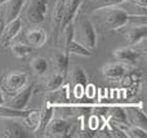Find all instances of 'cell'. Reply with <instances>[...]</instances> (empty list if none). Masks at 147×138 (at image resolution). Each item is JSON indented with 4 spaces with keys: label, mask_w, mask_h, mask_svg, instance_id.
<instances>
[{
    "label": "cell",
    "mask_w": 147,
    "mask_h": 138,
    "mask_svg": "<svg viewBox=\"0 0 147 138\" xmlns=\"http://www.w3.org/2000/svg\"><path fill=\"white\" fill-rule=\"evenodd\" d=\"M101 10V18L103 21V25L111 31H119L128 23H137L138 21L141 23H146V14H129L124 9H120L116 7H109L102 8Z\"/></svg>",
    "instance_id": "cell-1"
},
{
    "label": "cell",
    "mask_w": 147,
    "mask_h": 138,
    "mask_svg": "<svg viewBox=\"0 0 147 138\" xmlns=\"http://www.w3.org/2000/svg\"><path fill=\"white\" fill-rule=\"evenodd\" d=\"M74 35H76V41L85 45L88 49L93 50L97 46V31L93 22L85 17H81L76 22V27H74Z\"/></svg>",
    "instance_id": "cell-2"
},
{
    "label": "cell",
    "mask_w": 147,
    "mask_h": 138,
    "mask_svg": "<svg viewBox=\"0 0 147 138\" xmlns=\"http://www.w3.org/2000/svg\"><path fill=\"white\" fill-rule=\"evenodd\" d=\"M28 84V74L23 71H14L9 72L3 77L1 81V90L5 92L7 94H9L12 97L13 94H16L17 92H20L21 89L26 87Z\"/></svg>",
    "instance_id": "cell-3"
},
{
    "label": "cell",
    "mask_w": 147,
    "mask_h": 138,
    "mask_svg": "<svg viewBox=\"0 0 147 138\" xmlns=\"http://www.w3.org/2000/svg\"><path fill=\"white\" fill-rule=\"evenodd\" d=\"M48 10V0H30L26 8V20L30 25L39 26L44 22Z\"/></svg>",
    "instance_id": "cell-4"
},
{
    "label": "cell",
    "mask_w": 147,
    "mask_h": 138,
    "mask_svg": "<svg viewBox=\"0 0 147 138\" xmlns=\"http://www.w3.org/2000/svg\"><path fill=\"white\" fill-rule=\"evenodd\" d=\"M121 106L124 107L125 114H127L128 124L137 125L146 129L147 119L142 110V103H123Z\"/></svg>",
    "instance_id": "cell-5"
},
{
    "label": "cell",
    "mask_w": 147,
    "mask_h": 138,
    "mask_svg": "<svg viewBox=\"0 0 147 138\" xmlns=\"http://www.w3.org/2000/svg\"><path fill=\"white\" fill-rule=\"evenodd\" d=\"M72 124L63 118H52L44 132L47 137H66L71 132Z\"/></svg>",
    "instance_id": "cell-6"
},
{
    "label": "cell",
    "mask_w": 147,
    "mask_h": 138,
    "mask_svg": "<svg viewBox=\"0 0 147 138\" xmlns=\"http://www.w3.org/2000/svg\"><path fill=\"white\" fill-rule=\"evenodd\" d=\"M143 50L141 49H136L133 46H123V48H117L114 50V58L117 62L127 65H136L140 61L141 56H142Z\"/></svg>",
    "instance_id": "cell-7"
},
{
    "label": "cell",
    "mask_w": 147,
    "mask_h": 138,
    "mask_svg": "<svg viewBox=\"0 0 147 138\" xmlns=\"http://www.w3.org/2000/svg\"><path fill=\"white\" fill-rule=\"evenodd\" d=\"M34 90H35L34 85H26L23 89H21L20 92H17L10 97L9 102H7V106L16 108V110H25L30 102Z\"/></svg>",
    "instance_id": "cell-8"
},
{
    "label": "cell",
    "mask_w": 147,
    "mask_h": 138,
    "mask_svg": "<svg viewBox=\"0 0 147 138\" xmlns=\"http://www.w3.org/2000/svg\"><path fill=\"white\" fill-rule=\"evenodd\" d=\"M102 75L112 81L123 80L128 75V66L121 62H112L102 67Z\"/></svg>",
    "instance_id": "cell-9"
},
{
    "label": "cell",
    "mask_w": 147,
    "mask_h": 138,
    "mask_svg": "<svg viewBox=\"0 0 147 138\" xmlns=\"http://www.w3.org/2000/svg\"><path fill=\"white\" fill-rule=\"evenodd\" d=\"M22 28V21L20 18H16V20L10 21V22H7L4 26V30L1 32V36H0V40H1V44L8 48V46L12 44L13 39L18 35V32Z\"/></svg>",
    "instance_id": "cell-10"
},
{
    "label": "cell",
    "mask_w": 147,
    "mask_h": 138,
    "mask_svg": "<svg viewBox=\"0 0 147 138\" xmlns=\"http://www.w3.org/2000/svg\"><path fill=\"white\" fill-rule=\"evenodd\" d=\"M63 13H65V0H59L56 4V7H54L53 17H52V38L56 41L58 39V34L61 32Z\"/></svg>",
    "instance_id": "cell-11"
},
{
    "label": "cell",
    "mask_w": 147,
    "mask_h": 138,
    "mask_svg": "<svg viewBox=\"0 0 147 138\" xmlns=\"http://www.w3.org/2000/svg\"><path fill=\"white\" fill-rule=\"evenodd\" d=\"M129 0H84V13H93L97 10L102 9V8H109V7H117L119 4H123Z\"/></svg>",
    "instance_id": "cell-12"
},
{
    "label": "cell",
    "mask_w": 147,
    "mask_h": 138,
    "mask_svg": "<svg viewBox=\"0 0 147 138\" xmlns=\"http://www.w3.org/2000/svg\"><path fill=\"white\" fill-rule=\"evenodd\" d=\"M26 0H8L4 3V20L5 23L18 18V15L22 12V8L25 5Z\"/></svg>",
    "instance_id": "cell-13"
},
{
    "label": "cell",
    "mask_w": 147,
    "mask_h": 138,
    "mask_svg": "<svg viewBox=\"0 0 147 138\" xmlns=\"http://www.w3.org/2000/svg\"><path fill=\"white\" fill-rule=\"evenodd\" d=\"M70 54H67L66 52H56L52 56V62H53L54 71L59 72V74L67 76L70 71Z\"/></svg>",
    "instance_id": "cell-14"
},
{
    "label": "cell",
    "mask_w": 147,
    "mask_h": 138,
    "mask_svg": "<svg viewBox=\"0 0 147 138\" xmlns=\"http://www.w3.org/2000/svg\"><path fill=\"white\" fill-rule=\"evenodd\" d=\"M45 101H48L52 105H61V103H69L70 102V90L69 85L62 84L58 89L49 92V94L47 96Z\"/></svg>",
    "instance_id": "cell-15"
},
{
    "label": "cell",
    "mask_w": 147,
    "mask_h": 138,
    "mask_svg": "<svg viewBox=\"0 0 147 138\" xmlns=\"http://www.w3.org/2000/svg\"><path fill=\"white\" fill-rule=\"evenodd\" d=\"M83 1L84 0H65V13H63V18H62L61 31L63 30L67 23L74 21L75 14L78 13V9L83 5Z\"/></svg>",
    "instance_id": "cell-16"
},
{
    "label": "cell",
    "mask_w": 147,
    "mask_h": 138,
    "mask_svg": "<svg viewBox=\"0 0 147 138\" xmlns=\"http://www.w3.org/2000/svg\"><path fill=\"white\" fill-rule=\"evenodd\" d=\"M48 35L43 28H32L26 34V41L32 48H40L47 43Z\"/></svg>",
    "instance_id": "cell-17"
},
{
    "label": "cell",
    "mask_w": 147,
    "mask_h": 138,
    "mask_svg": "<svg viewBox=\"0 0 147 138\" xmlns=\"http://www.w3.org/2000/svg\"><path fill=\"white\" fill-rule=\"evenodd\" d=\"M147 36V26L146 25H137L134 27L129 28L125 34L129 45H138L141 41H143Z\"/></svg>",
    "instance_id": "cell-18"
},
{
    "label": "cell",
    "mask_w": 147,
    "mask_h": 138,
    "mask_svg": "<svg viewBox=\"0 0 147 138\" xmlns=\"http://www.w3.org/2000/svg\"><path fill=\"white\" fill-rule=\"evenodd\" d=\"M54 111H56L54 105H52L48 101H45L43 108L40 110V124H39V128H38V131H36V132H39V133H41V136H43L44 132H45V128H47V125H48V123L51 121V119L54 116Z\"/></svg>",
    "instance_id": "cell-19"
},
{
    "label": "cell",
    "mask_w": 147,
    "mask_h": 138,
    "mask_svg": "<svg viewBox=\"0 0 147 138\" xmlns=\"http://www.w3.org/2000/svg\"><path fill=\"white\" fill-rule=\"evenodd\" d=\"M1 136L7 137V138H26V137H28V134L21 124L5 123L4 128L1 131Z\"/></svg>",
    "instance_id": "cell-20"
},
{
    "label": "cell",
    "mask_w": 147,
    "mask_h": 138,
    "mask_svg": "<svg viewBox=\"0 0 147 138\" xmlns=\"http://www.w3.org/2000/svg\"><path fill=\"white\" fill-rule=\"evenodd\" d=\"M65 52L67 54H76V56H83V57H90L93 54V50L88 49L85 45L80 44L75 39H72L67 45H65Z\"/></svg>",
    "instance_id": "cell-21"
},
{
    "label": "cell",
    "mask_w": 147,
    "mask_h": 138,
    "mask_svg": "<svg viewBox=\"0 0 147 138\" xmlns=\"http://www.w3.org/2000/svg\"><path fill=\"white\" fill-rule=\"evenodd\" d=\"M65 75L59 74V72H53L52 75H49L48 77L44 81V89L47 92H52V90H56L63 84L65 81Z\"/></svg>",
    "instance_id": "cell-22"
},
{
    "label": "cell",
    "mask_w": 147,
    "mask_h": 138,
    "mask_svg": "<svg viewBox=\"0 0 147 138\" xmlns=\"http://www.w3.org/2000/svg\"><path fill=\"white\" fill-rule=\"evenodd\" d=\"M22 120L26 128H28L31 132H36L40 124V110H30Z\"/></svg>",
    "instance_id": "cell-23"
},
{
    "label": "cell",
    "mask_w": 147,
    "mask_h": 138,
    "mask_svg": "<svg viewBox=\"0 0 147 138\" xmlns=\"http://www.w3.org/2000/svg\"><path fill=\"white\" fill-rule=\"evenodd\" d=\"M28 111L26 110V108L25 110H16V108L9 107V106H7L4 103V105L0 106V118H3V119H23L28 114Z\"/></svg>",
    "instance_id": "cell-24"
},
{
    "label": "cell",
    "mask_w": 147,
    "mask_h": 138,
    "mask_svg": "<svg viewBox=\"0 0 147 138\" xmlns=\"http://www.w3.org/2000/svg\"><path fill=\"white\" fill-rule=\"evenodd\" d=\"M31 69L38 76H44L49 71V62L44 57H35L31 59Z\"/></svg>",
    "instance_id": "cell-25"
},
{
    "label": "cell",
    "mask_w": 147,
    "mask_h": 138,
    "mask_svg": "<svg viewBox=\"0 0 147 138\" xmlns=\"http://www.w3.org/2000/svg\"><path fill=\"white\" fill-rule=\"evenodd\" d=\"M10 53L16 57V58H25L28 54L32 53L34 48L30 46L28 44H22V43H16V44H10Z\"/></svg>",
    "instance_id": "cell-26"
},
{
    "label": "cell",
    "mask_w": 147,
    "mask_h": 138,
    "mask_svg": "<svg viewBox=\"0 0 147 138\" xmlns=\"http://www.w3.org/2000/svg\"><path fill=\"white\" fill-rule=\"evenodd\" d=\"M71 81L74 84H88V76L85 74V70L81 66H75L71 70Z\"/></svg>",
    "instance_id": "cell-27"
},
{
    "label": "cell",
    "mask_w": 147,
    "mask_h": 138,
    "mask_svg": "<svg viewBox=\"0 0 147 138\" xmlns=\"http://www.w3.org/2000/svg\"><path fill=\"white\" fill-rule=\"evenodd\" d=\"M72 93H74V97L76 100H81L85 94V85L83 84H74V89H72Z\"/></svg>",
    "instance_id": "cell-28"
},
{
    "label": "cell",
    "mask_w": 147,
    "mask_h": 138,
    "mask_svg": "<svg viewBox=\"0 0 147 138\" xmlns=\"http://www.w3.org/2000/svg\"><path fill=\"white\" fill-rule=\"evenodd\" d=\"M99 125H101L99 118L97 115H92L90 118H89V128H90L92 131H97V129L99 128Z\"/></svg>",
    "instance_id": "cell-29"
},
{
    "label": "cell",
    "mask_w": 147,
    "mask_h": 138,
    "mask_svg": "<svg viewBox=\"0 0 147 138\" xmlns=\"http://www.w3.org/2000/svg\"><path fill=\"white\" fill-rule=\"evenodd\" d=\"M96 87H94L93 84H86L85 85V97H88V98H93V97H96Z\"/></svg>",
    "instance_id": "cell-30"
},
{
    "label": "cell",
    "mask_w": 147,
    "mask_h": 138,
    "mask_svg": "<svg viewBox=\"0 0 147 138\" xmlns=\"http://www.w3.org/2000/svg\"><path fill=\"white\" fill-rule=\"evenodd\" d=\"M4 26H5V20H4V15L0 13V36H1V32L4 30Z\"/></svg>",
    "instance_id": "cell-31"
},
{
    "label": "cell",
    "mask_w": 147,
    "mask_h": 138,
    "mask_svg": "<svg viewBox=\"0 0 147 138\" xmlns=\"http://www.w3.org/2000/svg\"><path fill=\"white\" fill-rule=\"evenodd\" d=\"M4 103H5V100H4V93H3L1 88H0V106L4 105Z\"/></svg>",
    "instance_id": "cell-32"
},
{
    "label": "cell",
    "mask_w": 147,
    "mask_h": 138,
    "mask_svg": "<svg viewBox=\"0 0 147 138\" xmlns=\"http://www.w3.org/2000/svg\"><path fill=\"white\" fill-rule=\"evenodd\" d=\"M7 1H8V0H0V5H3L4 3H7Z\"/></svg>",
    "instance_id": "cell-33"
}]
</instances>
